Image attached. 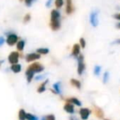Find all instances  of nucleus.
Returning a JSON list of instances; mask_svg holds the SVG:
<instances>
[{
	"instance_id": "obj_29",
	"label": "nucleus",
	"mask_w": 120,
	"mask_h": 120,
	"mask_svg": "<svg viewBox=\"0 0 120 120\" xmlns=\"http://www.w3.org/2000/svg\"><path fill=\"white\" fill-rule=\"evenodd\" d=\"M34 0H25V3L27 7H31Z\"/></svg>"
},
{
	"instance_id": "obj_21",
	"label": "nucleus",
	"mask_w": 120,
	"mask_h": 120,
	"mask_svg": "<svg viewBox=\"0 0 120 120\" xmlns=\"http://www.w3.org/2000/svg\"><path fill=\"white\" fill-rule=\"evenodd\" d=\"M70 83L72 84L74 87H77L78 89H80L81 88V82L80 81H79L78 79H72L70 80Z\"/></svg>"
},
{
	"instance_id": "obj_31",
	"label": "nucleus",
	"mask_w": 120,
	"mask_h": 120,
	"mask_svg": "<svg viewBox=\"0 0 120 120\" xmlns=\"http://www.w3.org/2000/svg\"><path fill=\"white\" fill-rule=\"evenodd\" d=\"M46 119L47 120H56V118L53 114H49V115L46 116Z\"/></svg>"
},
{
	"instance_id": "obj_23",
	"label": "nucleus",
	"mask_w": 120,
	"mask_h": 120,
	"mask_svg": "<svg viewBox=\"0 0 120 120\" xmlns=\"http://www.w3.org/2000/svg\"><path fill=\"white\" fill-rule=\"evenodd\" d=\"M64 0H55V6L57 9H60L63 7Z\"/></svg>"
},
{
	"instance_id": "obj_7",
	"label": "nucleus",
	"mask_w": 120,
	"mask_h": 120,
	"mask_svg": "<svg viewBox=\"0 0 120 120\" xmlns=\"http://www.w3.org/2000/svg\"><path fill=\"white\" fill-rule=\"evenodd\" d=\"M79 114L82 120H87L91 114V110L87 108H82L79 110Z\"/></svg>"
},
{
	"instance_id": "obj_37",
	"label": "nucleus",
	"mask_w": 120,
	"mask_h": 120,
	"mask_svg": "<svg viewBox=\"0 0 120 120\" xmlns=\"http://www.w3.org/2000/svg\"><path fill=\"white\" fill-rule=\"evenodd\" d=\"M116 27H117V29H119V30H120V21L116 24Z\"/></svg>"
},
{
	"instance_id": "obj_18",
	"label": "nucleus",
	"mask_w": 120,
	"mask_h": 120,
	"mask_svg": "<svg viewBox=\"0 0 120 120\" xmlns=\"http://www.w3.org/2000/svg\"><path fill=\"white\" fill-rule=\"evenodd\" d=\"M53 88L54 91L53 92H55L56 94H61V89H60V82H56L55 84H53Z\"/></svg>"
},
{
	"instance_id": "obj_2",
	"label": "nucleus",
	"mask_w": 120,
	"mask_h": 120,
	"mask_svg": "<svg viewBox=\"0 0 120 120\" xmlns=\"http://www.w3.org/2000/svg\"><path fill=\"white\" fill-rule=\"evenodd\" d=\"M77 60H78V70H77L78 74H79V75H82L86 69V65H85V63H84L83 55L80 54V55L78 56Z\"/></svg>"
},
{
	"instance_id": "obj_39",
	"label": "nucleus",
	"mask_w": 120,
	"mask_h": 120,
	"mask_svg": "<svg viewBox=\"0 0 120 120\" xmlns=\"http://www.w3.org/2000/svg\"><path fill=\"white\" fill-rule=\"evenodd\" d=\"M2 62H3V61H1V60H0V67H1V64H2Z\"/></svg>"
},
{
	"instance_id": "obj_20",
	"label": "nucleus",
	"mask_w": 120,
	"mask_h": 120,
	"mask_svg": "<svg viewBox=\"0 0 120 120\" xmlns=\"http://www.w3.org/2000/svg\"><path fill=\"white\" fill-rule=\"evenodd\" d=\"M36 52H38L40 55H47L49 53V49L47 48H40L36 50Z\"/></svg>"
},
{
	"instance_id": "obj_3",
	"label": "nucleus",
	"mask_w": 120,
	"mask_h": 120,
	"mask_svg": "<svg viewBox=\"0 0 120 120\" xmlns=\"http://www.w3.org/2000/svg\"><path fill=\"white\" fill-rule=\"evenodd\" d=\"M7 38H6V43L8 46H14L18 42V36L15 33H9L6 34Z\"/></svg>"
},
{
	"instance_id": "obj_36",
	"label": "nucleus",
	"mask_w": 120,
	"mask_h": 120,
	"mask_svg": "<svg viewBox=\"0 0 120 120\" xmlns=\"http://www.w3.org/2000/svg\"><path fill=\"white\" fill-rule=\"evenodd\" d=\"M70 120H79V119H78V118H76L75 116L72 115V116H70Z\"/></svg>"
},
{
	"instance_id": "obj_22",
	"label": "nucleus",
	"mask_w": 120,
	"mask_h": 120,
	"mask_svg": "<svg viewBox=\"0 0 120 120\" xmlns=\"http://www.w3.org/2000/svg\"><path fill=\"white\" fill-rule=\"evenodd\" d=\"M26 114H27V113L25 112L24 109H21V110L19 111L18 118H19L20 120H26Z\"/></svg>"
},
{
	"instance_id": "obj_33",
	"label": "nucleus",
	"mask_w": 120,
	"mask_h": 120,
	"mask_svg": "<svg viewBox=\"0 0 120 120\" xmlns=\"http://www.w3.org/2000/svg\"><path fill=\"white\" fill-rule=\"evenodd\" d=\"M54 0H48V1L46 2V7L47 8H50L51 6H52V2H53Z\"/></svg>"
},
{
	"instance_id": "obj_1",
	"label": "nucleus",
	"mask_w": 120,
	"mask_h": 120,
	"mask_svg": "<svg viewBox=\"0 0 120 120\" xmlns=\"http://www.w3.org/2000/svg\"><path fill=\"white\" fill-rule=\"evenodd\" d=\"M99 10L94 9L91 11L90 16H89V21L92 27L96 28L99 25Z\"/></svg>"
},
{
	"instance_id": "obj_19",
	"label": "nucleus",
	"mask_w": 120,
	"mask_h": 120,
	"mask_svg": "<svg viewBox=\"0 0 120 120\" xmlns=\"http://www.w3.org/2000/svg\"><path fill=\"white\" fill-rule=\"evenodd\" d=\"M48 79H46V80H45L44 82H43V83L39 86V87L38 88V93H42V92H43L45 90H46V85L48 84Z\"/></svg>"
},
{
	"instance_id": "obj_4",
	"label": "nucleus",
	"mask_w": 120,
	"mask_h": 120,
	"mask_svg": "<svg viewBox=\"0 0 120 120\" xmlns=\"http://www.w3.org/2000/svg\"><path fill=\"white\" fill-rule=\"evenodd\" d=\"M20 58V53L18 52H11V53L8 56V62H9L11 65L13 64H16L19 61Z\"/></svg>"
},
{
	"instance_id": "obj_24",
	"label": "nucleus",
	"mask_w": 120,
	"mask_h": 120,
	"mask_svg": "<svg viewBox=\"0 0 120 120\" xmlns=\"http://www.w3.org/2000/svg\"><path fill=\"white\" fill-rule=\"evenodd\" d=\"M93 72H94V74H95V75L99 76L101 72V67L100 66V65H96V66L94 67Z\"/></svg>"
},
{
	"instance_id": "obj_9",
	"label": "nucleus",
	"mask_w": 120,
	"mask_h": 120,
	"mask_svg": "<svg viewBox=\"0 0 120 120\" xmlns=\"http://www.w3.org/2000/svg\"><path fill=\"white\" fill-rule=\"evenodd\" d=\"M65 12L67 15H71L74 11V7L73 5L72 0H66L65 1Z\"/></svg>"
},
{
	"instance_id": "obj_11",
	"label": "nucleus",
	"mask_w": 120,
	"mask_h": 120,
	"mask_svg": "<svg viewBox=\"0 0 120 120\" xmlns=\"http://www.w3.org/2000/svg\"><path fill=\"white\" fill-rule=\"evenodd\" d=\"M61 18V15L60 12L56 9H53L51 11V16H50V21H56V20H60Z\"/></svg>"
},
{
	"instance_id": "obj_14",
	"label": "nucleus",
	"mask_w": 120,
	"mask_h": 120,
	"mask_svg": "<svg viewBox=\"0 0 120 120\" xmlns=\"http://www.w3.org/2000/svg\"><path fill=\"white\" fill-rule=\"evenodd\" d=\"M11 70L12 72H14L15 74H17L21 71V65L20 64L16 63V64H13L11 65Z\"/></svg>"
},
{
	"instance_id": "obj_26",
	"label": "nucleus",
	"mask_w": 120,
	"mask_h": 120,
	"mask_svg": "<svg viewBox=\"0 0 120 120\" xmlns=\"http://www.w3.org/2000/svg\"><path fill=\"white\" fill-rule=\"evenodd\" d=\"M109 72H105L104 73V75H103V82L104 83H106V82L109 81Z\"/></svg>"
},
{
	"instance_id": "obj_41",
	"label": "nucleus",
	"mask_w": 120,
	"mask_h": 120,
	"mask_svg": "<svg viewBox=\"0 0 120 120\" xmlns=\"http://www.w3.org/2000/svg\"><path fill=\"white\" fill-rule=\"evenodd\" d=\"M20 1H23V0H20Z\"/></svg>"
},
{
	"instance_id": "obj_28",
	"label": "nucleus",
	"mask_w": 120,
	"mask_h": 120,
	"mask_svg": "<svg viewBox=\"0 0 120 120\" xmlns=\"http://www.w3.org/2000/svg\"><path fill=\"white\" fill-rule=\"evenodd\" d=\"M31 20V16L30 14H26L23 18V21H24V23H28L29 21Z\"/></svg>"
},
{
	"instance_id": "obj_10",
	"label": "nucleus",
	"mask_w": 120,
	"mask_h": 120,
	"mask_svg": "<svg viewBox=\"0 0 120 120\" xmlns=\"http://www.w3.org/2000/svg\"><path fill=\"white\" fill-rule=\"evenodd\" d=\"M61 22L60 20H56V21H50V27L53 31H57L60 29Z\"/></svg>"
},
{
	"instance_id": "obj_35",
	"label": "nucleus",
	"mask_w": 120,
	"mask_h": 120,
	"mask_svg": "<svg viewBox=\"0 0 120 120\" xmlns=\"http://www.w3.org/2000/svg\"><path fill=\"white\" fill-rule=\"evenodd\" d=\"M113 44H120V38H119V39H116L114 40V42H113Z\"/></svg>"
},
{
	"instance_id": "obj_30",
	"label": "nucleus",
	"mask_w": 120,
	"mask_h": 120,
	"mask_svg": "<svg viewBox=\"0 0 120 120\" xmlns=\"http://www.w3.org/2000/svg\"><path fill=\"white\" fill-rule=\"evenodd\" d=\"M113 18H114L115 20H117V21H120V12L115 13V14L113 15Z\"/></svg>"
},
{
	"instance_id": "obj_17",
	"label": "nucleus",
	"mask_w": 120,
	"mask_h": 120,
	"mask_svg": "<svg viewBox=\"0 0 120 120\" xmlns=\"http://www.w3.org/2000/svg\"><path fill=\"white\" fill-rule=\"evenodd\" d=\"M66 102H70V103H72V104L75 105H77V106H81V105H82V103L80 102L79 100H78L77 98H74V97L67 99Z\"/></svg>"
},
{
	"instance_id": "obj_8",
	"label": "nucleus",
	"mask_w": 120,
	"mask_h": 120,
	"mask_svg": "<svg viewBox=\"0 0 120 120\" xmlns=\"http://www.w3.org/2000/svg\"><path fill=\"white\" fill-rule=\"evenodd\" d=\"M81 54V46L79 43H75L74 44L72 48V52H71V56L75 58H78L79 55Z\"/></svg>"
},
{
	"instance_id": "obj_15",
	"label": "nucleus",
	"mask_w": 120,
	"mask_h": 120,
	"mask_svg": "<svg viewBox=\"0 0 120 120\" xmlns=\"http://www.w3.org/2000/svg\"><path fill=\"white\" fill-rule=\"evenodd\" d=\"M34 72H33L32 70H29L27 69L26 72H25V75H26V78H27V82H31L32 79H33L34 76Z\"/></svg>"
},
{
	"instance_id": "obj_12",
	"label": "nucleus",
	"mask_w": 120,
	"mask_h": 120,
	"mask_svg": "<svg viewBox=\"0 0 120 120\" xmlns=\"http://www.w3.org/2000/svg\"><path fill=\"white\" fill-rule=\"evenodd\" d=\"M64 109H65V112L69 113V114H72L74 113V107L72 103H70V102H67L66 104L64 105Z\"/></svg>"
},
{
	"instance_id": "obj_34",
	"label": "nucleus",
	"mask_w": 120,
	"mask_h": 120,
	"mask_svg": "<svg viewBox=\"0 0 120 120\" xmlns=\"http://www.w3.org/2000/svg\"><path fill=\"white\" fill-rule=\"evenodd\" d=\"M45 78V75H38L37 77H35V80L37 81H39V80H42Z\"/></svg>"
},
{
	"instance_id": "obj_32",
	"label": "nucleus",
	"mask_w": 120,
	"mask_h": 120,
	"mask_svg": "<svg viewBox=\"0 0 120 120\" xmlns=\"http://www.w3.org/2000/svg\"><path fill=\"white\" fill-rule=\"evenodd\" d=\"M5 42H6V39H5L3 36H0V47L3 46V45L4 44Z\"/></svg>"
},
{
	"instance_id": "obj_40",
	"label": "nucleus",
	"mask_w": 120,
	"mask_h": 120,
	"mask_svg": "<svg viewBox=\"0 0 120 120\" xmlns=\"http://www.w3.org/2000/svg\"><path fill=\"white\" fill-rule=\"evenodd\" d=\"M105 120H109V119H105Z\"/></svg>"
},
{
	"instance_id": "obj_25",
	"label": "nucleus",
	"mask_w": 120,
	"mask_h": 120,
	"mask_svg": "<svg viewBox=\"0 0 120 120\" xmlns=\"http://www.w3.org/2000/svg\"><path fill=\"white\" fill-rule=\"evenodd\" d=\"M79 44H80V46L82 48H85L86 45H87V42H86L85 38H82V37L79 38Z\"/></svg>"
},
{
	"instance_id": "obj_13",
	"label": "nucleus",
	"mask_w": 120,
	"mask_h": 120,
	"mask_svg": "<svg viewBox=\"0 0 120 120\" xmlns=\"http://www.w3.org/2000/svg\"><path fill=\"white\" fill-rule=\"evenodd\" d=\"M94 114L98 119H103L104 118V112L102 111V109L99 107H96L94 108Z\"/></svg>"
},
{
	"instance_id": "obj_5",
	"label": "nucleus",
	"mask_w": 120,
	"mask_h": 120,
	"mask_svg": "<svg viewBox=\"0 0 120 120\" xmlns=\"http://www.w3.org/2000/svg\"><path fill=\"white\" fill-rule=\"evenodd\" d=\"M28 69L30 70H32V71L34 72V73H41L44 70L43 65H42L41 64H39V63H37V62L31 64V65L28 67Z\"/></svg>"
},
{
	"instance_id": "obj_27",
	"label": "nucleus",
	"mask_w": 120,
	"mask_h": 120,
	"mask_svg": "<svg viewBox=\"0 0 120 120\" xmlns=\"http://www.w3.org/2000/svg\"><path fill=\"white\" fill-rule=\"evenodd\" d=\"M26 119L27 120H38V118L32 114H26Z\"/></svg>"
},
{
	"instance_id": "obj_6",
	"label": "nucleus",
	"mask_w": 120,
	"mask_h": 120,
	"mask_svg": "<svg viewBox=\"0 0 120 120\" xmlns=\"http://www.w3.org/2000/svg\"><path fill=\"white\" fill-rule=\"evenodd\" d=\"M40 54H38V52H32V53H29L25 56V60L27 62H32V61H34L36 60H38L40 59Z\"/></svg>"
},
{
	"instance_id": "obj_16",
	"label": "nucleus",
	"mask_w": 120,
	"mask_h": 120,
	"mask_svg": "<svg viewBox=\"0 0 120 120\" xmlns=\"http://www.w3.org/2000/svg\"><path fill=\"white\" fill-rule=\"evenodd\" d=\"M25 40H20V41H18L17 43H16V49H17L19 52H22L25 48Z\"/></svg>"
},
{
	"instance_id": "obj_38",
	"label": "nucleus",
	"mask_w": 120,
	"mask_h": 120,
	"mask_svg": "<svg viewBox=\"0 0 120 120\" xmlns=\"http://www.w3.org/2000/svg\"><path fill=\"white\" fill-rule=\"evenodd\" d=\"M41 120H47L46 119V117H43V118H42V119Z\"/></svg>"
}]
</instances>
